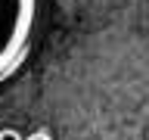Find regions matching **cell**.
<instances>
[{
    "label": "cell",
    "instance_id": "1",
    "mask_svg": "<svg viewBox=\"0 0 149 140\" xmlns=\"http://www.w3.org/2000/svg\"><path fill=\"white\" fill-rule=\"evenodd\" d=\"M40 0H0V81L28 59Z\"/></svg>",
    "mask_w": 149,
    "mask_h": 140
},
{
    "label": "cell",
    "instance_id": "2",
    "mask_svg": "<svg viewBox=\"0 0 149 140\" xmlns=\"http://www.w3.org/2000/svg\"><path fill=\"white\" fill-rule=\"evenodd\" d=\"M0 140H22V134H19L16 128H3L0 131Z\"/></svg>",
    "mask_w": 149,
    "mask_h": 140
},
{
    "label": "cell",
    "instance_id": "3",
    "mask_svg": "<svg viewBox=\"0 0 149 140\" xmlns=\"http://www.w3.org/2000/svg\"><path fill=\"white\" fill-rule=\"evenodd\" d=\"M25 140H53V137H50L47 131H34V134H28Z\"/></svg>",
    "mask_w": 149,
    "mask_h": 140
}]
</instances>
